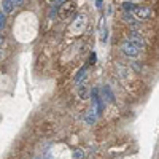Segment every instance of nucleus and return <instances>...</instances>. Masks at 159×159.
Returning <instances> with one entry per match:
<instances>
[{
  "label": "nucleus",
  "instance_id": "nucleus-12",
  "mask_svg": "<svg viewBox=\"0 0 159 159\" xmlns=\"http://www.w3.org/2000/svg\"><path fill=\"white\" fill-rule=\"evenodd\" d=\"M73 159H84V151L83 150H75L73 154H72Z\"/></svg>",
  "mask_w": 159,
  "mask_h": 159
},
{
  "label": "nucleus",
  "instance_id": "nucleus-17",
  "mask_svg": "<svg viewBox=\"0 0 159 159\" xmlns=\"http://www.w3.org/2000/svg\"><path fill=\"white\" fill-rule=\"evenodd\" d=\"M13 3H15L16 7H21V5L24 3V0H13Z\"/></svg>",
  "mask_w": 159,
  "mask_h": 159
},
{
  "label": "nucleus",
  "instance_id": "nucleus-7",
  "mask_svg": "<svg viewBox=\"0 0 159 159\" xmlns=\"http://www.w3.org/2000/svg\"><path fill=\"white\" fill-rule=\"evenodd\" d=\"M86 72H88V69H86V67H81V69L78 70V73L75 75V83H76V84L84 81V78H86Z\"/></svg>",
  "mask_w": 159,
  "mask_h": 159
},
{
  "label": "nucleus",
  "instance_id": "nucleus-20",
  "mask_svg": "<svg viewBox=\"0 0 159 159\" xmlns=\"http://www.w3.org/2000/svg\"><path fill=\"white\" fill-rule=\"evenodd\" d=\"M143 2H148V0H143Z\"/></svg>",
  "mask_w": 159,
  "mask_h": 159
},
{
  "label": "nucleus",
  "instance_id": "nucleus-11",
  "mask_svg": "<svg viewBox=\"0 0 159 159\" xmlns=\"http://www.w3.org/2000/svg\"><path fill=\"white\" fill-rule=\"evenodd\" d=\"M123 21H124L126 24H129V25H134V27H137V21L132 18L129 13H124V15H123Z\"/></svg>",
  "mask_w": 159,
  "mask_h": 159
},
{
  "label": "nucleus",
  "instance_id": "nucleus-10",
  "mask_svg": "<svg viewBox=\"0 0 159 159\" xmlns=\"http://www.w3.org/2000/svg\"><path fill=\"white\" fill-rule=\"evenodd\" d=\"M78 94H80V99H88V89H86V84H83V83H80V86H78Z\"/></svg>",
  "mask_w": 159,
  "mask_h": 159
},
{
  "label": "nucleus",
  "instance_id": "nucleus-13",
  "mask_svg": "<svg viewBox=\"0 0 159 159\" xmlns=\"http://www.w3.org/2000/svg\"><path fill=\"white\" fill-rule=\"evenodd\" d=\"M5 24H7V15L2 11V13H0V29H3Z\"/></svg>",
  "mask_w": 159,
  "mask_h": 159
},
{
  "label": "nucleus",
  "instance_id": "nucleus-15",
  "mask_svg": "<svg viewBox=\"0 0 159 159\" xmlns=\"http://www.w3.org/2000/svg\"><path fill=\"white\" fill-rule=\"evenodd\" d=\"M132 67H134V69H135L137 72H140V70H142V67H140V64H139V62H135V61L132 62Z\"/></svg>",
  "mask_w": 159,
  "mask_h": 159
},
{
  "label": "nucleus",
  "instance_id": "nucleus-4",
  "mask_svg": "<svg viewBox=\"0 0 159 159\" xmlns=\"http://www.w3.org/2000/svg\"><path fill=\"white\" fill-rule=\"evenodd\" d=\"M134 15H135V18H139V19H150V18L153 16V11H151V8H148V7H139V5H137V8L134 10Z\"/></svg>",
  "mask_w": 159,
  "mask_h": 159
},
{
  "label": "nucleus",
  "instance_id": "nucleus-8",
  "mask_svg": "<svg viewBox=\"0 0 159 159\" xmlns=\"http://www.w3.org/2000/svg\"><path fill=\"white\" fill-rule=\"evenodd\" d=\"M102 92H103V97L107 99L108 102H115V96H113V92H111V89H110V86H103L102 88Z\"/></svg>",
  "mask_w": 159,
  "mask_h": 159
},
{
  "label": "nucleus",
  "instance_id": "nucleus-6",
  "mask_svg": "<svg viewBox=\"0 0 159 159\" xmlns=\"http://www.w3.org/2000/svg\"><path fill=\"white\" fill-rule=\"evenodd\" d=\"M15 8H16V5L13 3V0H3V2H2V10H3L5 15L13 13V11H15Z\"/></svg>",
  "mask_w": 159,
  "mask_h": 159
},
{
  "label": "nucleus",
  "instance_id": "nucleus-5",
  "mask_svg": "<svg viewBox=\"0 0 159 159\" xmlns=\"http://www.w3.org/2000/svg\"><path fill=\"white\" fill-rule=\"evenodd\" d=\"M97 111H96V108L92 107V108H89L88 111H86V116H84V121L88 123V124H94L96 121H97Z\"/></svg>",
  "mask_w": 159,
  "mask_h": 159
},
{
  "label": "nucleus",
  "instance_id": "nucleus-2",
  "mask_svg": "<svg viewBox=\"0 0 159 159\" xmlns=\"http://www.w3.org/2000/svg\"><path fill=\"white\" fill-rule=\"evenodd\" d=\"M121 52L126 57H137L140 54V48L135 43H132L130 40H126V42L121 45Z\"/></svg>",
  "mask_w": 159,
  "mask_h": 159
},
{
  "label": "nucleus",
  "instance_id": "nucleus-9",
  "mask_svg": "<svg viewBox=\"0 0 159 159\" xmlns=\"http://www.w3.org/2000/svg\"><path fill=\"white\" fill-rule=\"evenodd\" d=\"M135 8H137V3H135V2H127V0H126V2L123 3V10H124L126 13H130V11L134 13Z\"/></svg>",
  "mask_w": 159,
  "mask_h": 159
},
{
  "label": "nucleus",
  "instance_id": "nucleus-16",
  "mask_svg": "<svg viewBox=\"0 0 159 159\" xmlns=\"http://www.w3.org/2000/svg\"><path fill=\"white\" fill-rule=\"evenodd\" d=\"M3 45H5V37L0 34V48H3Z\"/></svg>",
  "mask_w": 159,
  "mask_h": 159
},
{
  "label": "nucleus",
  "instance_id": "nucleus-3",
  "mask_svg": "<svg viewBox=\"0 0 159 159\" xmlns=\"http://www.w3.org/2000/svg\"><path fill=\"white\" fill-rule=\"evenodd\" d=\"M127 40H130L132 43H135L140 49L145 48V40H143V35L139 32V30H130L127 34Z\"/></svg>",
  "mask_w": 159,
  "mask_h": 159
},
{
  "label": "nucleus",
  "instance_id": "nucleus-14",
  "mask_svg": "<svg viewBox=\"0 0 159 159\" xmlns=\"http://www.w3.org/2000/svg\"><path fill=\"white\" fill-rule=\"evenodd\" d=\"M96 59H97L96 52H91V56H89V64H92V65H94V64H96Z\"/></svg>",
  "mask_w": 159,
  "mask_h": 159
},
{
  "label": "nucleus",
  "instance_id": "nucleus-1",
  "mask_svg": "<svg viewBox=\"0 0 159 159\" xmlns=\"http://www.w3.org/2000/svg\"><path fill=\"white\" fill-rule=\"evenodd\" d=\"M76 11V2L75 0H64V2L57 7V18L61 21H67L70 16L75 15Z\"/></svg>",
  "mask_w": 159,
  "mask_h": 159
},
{
  "label": "nucleus",
  "instance_id": "nucleus-19",
  "mask_svg": "<svg viewBox=\"0 0 159 159\" xmlns=\"http://www.w3.org/2000/svg\"><path fill=\"white\" fill-rule=\"evenodd\" d=\"M127 2H137V0H127Z\"/></svg>",
  "mask_w": 159,
  "mask_h": 159
},
{
  "label": "nucleus",
  "instance_id": "nucleus-18",
  "mask_svg": "<svg viewBox=\"0 0 159 159\" xmlns=\"http://www.w3.org/2000/svg\"><path fill=\"white\" fill-rule=\"evenodd\" d=\"M96 5H97V8H100L102 7V0H96Z\"/></svg>",
  "mask_w": 159,
  "mask_h": 159
}]
</instances>
